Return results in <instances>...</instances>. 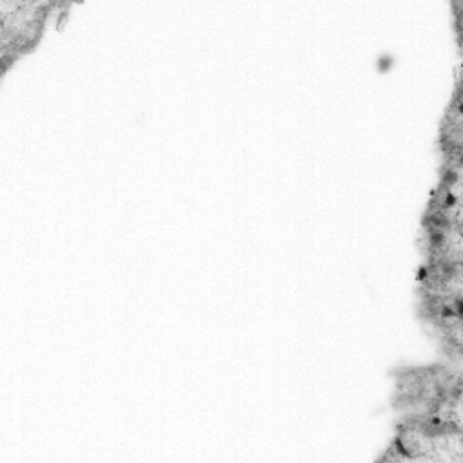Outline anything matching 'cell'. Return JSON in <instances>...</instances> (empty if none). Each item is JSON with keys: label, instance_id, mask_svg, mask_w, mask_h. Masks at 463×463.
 Listing matches in <instances>:
<instances>
[{"label": "cell", "instance_id": "obj_2", "mask_svg": "<svg viewBox=\"0 0 463 463\" xmlns=\"http://www.w3.org/2000/svg\"><path fill=\"white\" fill-rule=\"evenodd\" d=\"M52 7L54 4L45 2H0V61L4 74L38 43Z\"/></svg>", "mask_w": 463, "mask_h": 463}, {"label": "cell", "instance_id": "obj_1", "mask_svg": "<svg viewBox=\"0 0 463 463\" xmlns=\"http://www.w3.org/2000/svg\"><path fill=\"white\" fill-rule=\"evenodd\" d=\"M380 459L461 463V429L438 425L421 418L402 416L396 436Z\"/></svg>", "mask_w": 463, "mask_h": 463}]
</instances>
